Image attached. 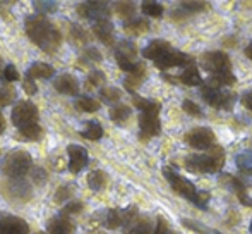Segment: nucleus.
I'll list each match as a JSON object with an SVG mask.
<instances>
[{
    "instance_id": "obj_51",
    "label": "nucleus",
    "mask_w": 252,
    "mask_h": 234,
    "mask_svg": "<svg viewBox=\"0 0 252 234\" xmlns=\"http://www.w3.org/2000/svg\"><path fill=\"white\" fill-rule=\"evenodd\" d=\"M249 231H251V234H252V221H251V226H249Z\"/></svg>"
},
{
    "instance_id": "obj_8",
    "label": "nucleus",
    "mask_w": 252,
    "mask_h": 234,
    "mask_svg": "<svg viewBox=\"0 0 252 234\" xmlns=\"http://www.w3.org/2000/svg\"><path fill=\"white\" fill-rule=\"evenodd\" d=\"M77 14L83 16L84 19L100 23V21H108L110 9L108 3L105 2H83L77 5Z\"/></svg>"
},
{
    "instance_id": "obj_42",
    "label": "nucleus",
    "mask_w": 252,
    "mask_h": 234,
    "mask_svg": "<svg viewBox=\"0 0 252 234\" xmlns=\"http://www.w3.org/2000/svg\"><path fill=\"white\" fill-rule=\"evenodd\" d=\"M155 234H175L172 231L168 224L165 222V219L158 217V222H156V229H155Z\"/></svg>"
},
{
    "instance_id": "obj_43",
    "label": "nucleus",
    "mask_w": 252,
    "mask_h": 234,
    "mask_svg": "<svg viewBox=\"0 0 252 234\" xmlns=\"http://www.w3.org/2000/svg\"><path fill=\"white\" fill-rule=\"evenodd\" d=\"M3 78H5L7 81H17V79H19V73H17L16 66L9 64V66L3 69Z\"/></svg>"
},
{
    "instance_id": "obj_41",
    "label": "nucleus",
    "mask_w": 252,
    "mask_h": 234,
    "mask_svg": "<svg viewBox=\"0 0 252 234\" xmlns=\"http://www.w3.org/2000/svg\"><path fill=\"white\" fill-rule=\"evenodd\" d=\"M103 81H105V74H103L101 71H93V73L90 74V78H88V84H90V86H100Z\"/></svg>"
},
{
    "instance_id": "obj_36",
    "label": "nucleus",
    "mask_w": 252,
    "mask_h": 234,
    "mask_svg": "<svg viewBox=\"0 0 252 234\" xmlns=\"http://www.w3.org/2000/svg\"><path fill=\"white\" fill-rule=\"evenodd\" d=\"M16 100V90L14 88H0V107L10 105Z\"/></svg>"
},
{
    "instance_id": "obj_29",
    "label": "nucleus",
    "mask_w": 252,
    "mask_h": 234,
    "mask_svg": "<svg viewBox=\"0 0 252 234\" xmlns=\"http://www.w3.org/2000/svg\"><path fill=\"white\" fill-rule=\"evenodd\" d=\"M143 78H144V66H139V69H137L136 73L130 74V76L124 81V84H126L127 90L134 93V90H136V88L143 83Z\"/></svg>"
},
{
    "instance_id": "obj_5",
    "label": "nucleus",
    "mask_w": 252,
    "mask_h": 234,
    "mask_svg": "<svg viewBox=\"0 0 252 234\" xmlns=\"http://www.w3.org/2000/svg\"><path fill=\"white\" fill-rule=\"evenodd\" d=\"M201 66L202 69H206L208 73H211V76H218V74H228L232 73L230 67V57L225 52H206L201 55Z\"/></svg>"
},
{
    "instance_id": "obj_20",
    "label": "nucleus",
    "mask_w": 252,
    "mask_h": 234,
    "mask_svg": "<svg viewBox=\"0 0 252 234\" xmlns=\"http://www.w3.org/2000/svg\"><path fill=\"white\" fill-rule=\"evenodd\" d=\"M10 195L19 200H28L31 196V190H30V184L28 183H23V179H14L10 183Z\"/></svg>"
},
{
    "instance_id": "obj_46",
    "label": "nucleus",
    "mask_w": 252,
    "mask_h": 234,
    "mask_svg": "<svg viewBox=\"0 0 252 234\" xmlns=\"http://www.w3.org/2000/svg\"><path fill=\"white\" fill-rule=\"evenodd\" d=\"M33 179H34V183L43 184V183H45V179H47V174H45L43 169H34V176H33Z\"/></svg>"
},
{
    "instance_id": "obj_35",
    "label": "nucleus",
    "mask_w": 252,
    "mask_h": 234,
    "mask_svg": "<svg viewBox=\"0 0 252 234\" xmlns=\"http://www.w3.org/2000/svg\"><path fill=\"white\" fill-rule=\"evenodd\" d=\"M115 7H117L119 16H122L126 21H130V17L134 16V10H136V7H134L132 2H117Z\"/></svg>"
},
{
    "instance_id": "obj_50",
    "label": "nucleus",
    "mask_w": 252,
    "mask_h": 234,
    "mask_svg": "<svg viewBox=\"0 0 252 234\" xmlns=\"http://www.w3.org/2000/svg\"><path fill=\"white\" fill-rule=\"evenodd\" d=\"M246 55H247V57H249V59L252 60V41H251V43L246 47Z\"/></svg>"
},
{
    "instance_id": "obj_44",
    "label": "nucleus",
    "mask_w": 252,
    "mask_h": 234,
    "mask_svg": "<svg viewBox=\"0 0 252 234\" xmlns=\"http://www.w3.org/2000/svg\"><path fill=\"white\" fill-rule=\"evenodd\" d=\"M23 90L26 91L28 95H34L38 91V86H36V83H34V79H31V78H24V81H23Z\"/></svg>"
},
{
    "instance_id": "obj_40",
    "label": "nucleus",
    "mask_w": 252,
    "mask_h": 234,
    "mask_svg": "<svg viewBox=\"0 0 252 234\" xmlns=\"http://www.w3.org/2000/svg\"><path fill=\"white\" fill-rule=\"evenodd\" d=\"M182 109L187 112V114H190V116H202L201 107H199V105L194 104L192 100H184L182 102Z\"/></svg>"
},
{
    "instance_id": "obj_21",
    "label": "nucleus",
    "mask_w": 252,
    "mask_h": 234,
    "mask_svg": "<svg viewBox=\"0 0 252 234\" xmlns=\"http://www.w3.org/2000/svg\"><path fill=\"white\" fill-rule=\"evenodd\" d=\"M179 78L184 84H187V86H197V84L202 83V79L199 76V71H197V67L194 66V64L189 67H186V71H184Z\"/></svg>"
},
{
    "instance_id": "obj_28",
    "label": "nucleus",
    "mask_w": 252,
    "mask_h": 234,
    "mask_svg": "<svg viewBox=\"0 0 252 234\" xmlns=\"http://www.w3.org/2000/svg\"><path fill=\"white\" fill-rule=\"evenodd\" d=\"M132 102L141 112H150V111H159V104L155 100H148V98L137 97V95H132Z\"/></svg>"
},
{
    "instance_id": "obj_19",
    "label": "nucleus",
    "mask_w": 252,
    "mask_h": 234,
    "mask_svg": "<svg viewBox=\"0 0 252 234\" xmlns=\"http://www.w3.org/2000/svg\"><path fill=\"white\" fill-rule=\"evenodd\" d=\"M53 74V67L48 66V64L45 62H34L31 64V67L26 71V76L31 78V79H34V78H40V79H47V78H50Z\"/></svg>"
},
{
    "instance_id": "obj_11",
    "label": "nucleus",
    "mask_w": 252,
    "mask_h": 234,
    "mask_svg": "<svg viewBox=\"0 0 252 234\" xmlns=\"http://www.w3.org/2000/svg\"><path fill=\"white\" fill-rule=\"evenodd\" d=\"M156 67L158 69H168V67H175V66H192L194 64V59L190 55L184 54V52H179L175 48L168 50L165 55H163L159 60H156Z\"/></svg>"
},
{
    "instance_id": "obj_23",
    "label": "nucleus",
    "mask_w": 252,
    "mask_h": 234,
    "mask_svg": "<svg viewBox=\"0 0 252 234\" xmlns=\"http://www.w3.org/2000/svg\"><path fill=\"white\" fill-rule=\"evenodd\" d=\"M151 222L148 219H139V221L132 222L129 228H126L124 234H151Z\"/></svg>"
},
{
    "instance_id": "obj_39",
    "label": "nucleus",
    "mask_w": 252,
    "mask_h": 234,
    "mask_svg": "<svg viewBox=\"0 0 252 234\" xmlns=\"http://www.w3.org/2000/svg\"><path fill=\"white\" fill-rule=\"evenodd\" d=\"M83 210V203L81 201H77V200H72V201H69V203L63 207V210H62V214L60 215H70V214H77V212H81Z\"/></svg>"
},
{
    "instance_id": "obj_25",
    "label": "nucleus",
    "mask_w": 252,
    "mask_h": 234,
    "mask_svg": "<svg viewBox=\"0 0 252 234\" xmlns=\"http://www.w3.org/2000/svg\"><path fill=\"white\" fill-rule=\"evenodd\" d=\"M235 164L239 167V171L246 172V174H252V152L246 150L242 154H239L235 158Z\"/></svg>"
},
{
    "instance_id": "obj_1",
    "label": "nucleus",
    "mask_w": 252,
    "mask_h": 234,
    "mask_svg": "<svg viewBox=\"0 0 252 234\" xmlns=\"http://www.w3.org/2000/svg\"><path fill=\"white\" fill-rule=\"evenodd\" d=\"M26 33L36 47L45 52H55L62 43V35L43 16H30L26 19Z\"/></svg>"
},
{
    "instance_id": "obj_27",
    "label": "nucleus",
    "mask_w": 252,
    "mask_h": 234,
    "mask_svg": "<svg viewBox=\"0 0 252 234\" xmlns=\"http://www.w3.org/2000/svg\"><path fill=\"white\" fill-rule=\"evenodd\" d=\"M148 28L150 26H148V23L144 19H130V21H126V24H124V30L130 35L144 33V31H148Z\"/></svg>"
},
{
    "instance_id": "obj_31",
    "label": "nucleus",
    "mask_w": 252,
    "mask_h": 234,
    "mask_svg": "<svg viewBox=\"0 0 252 234\" xmlns=\"http://www.w3.org/2000/svg\"><path fill=\"white\" fill-rule=\"evenodd\" d=\"M76 107L83 112H96L100 109V104L90 97H81L76 100Z\"/></svg>"
},
{
    "instance_id": "obj_2",
    "label": "nucleus",
    "mask_w": 252,
    "mask_h": 234,
    "mask_svg": "<svg viewBox=\"0 0 252 234\" xmlns=\"http://www.w3.org/2000/svg\"><path fill=\"white\" fill-rule=\"evenodd\" d=\"M163 176H165V179L170 183V186L173 188V191H175V193H179L180 196L187 198L190 203H194L196 207H199V208L208 207V201H209V193H208V191L197 190V188L194 186V184L190 183L187 177L177 174V172L173 171V169H170V167H163Z\"/></svg>"
},
{
    "instance_id": "obj_34",
    "label": "nucleus",
    "mask_w": 252,
    "mask_h": 234,
    "mask_svg": "<svg viewBox=\"0 0 252 234\" xmlns=\"http://www.w3.org/2000/svg\"><path fill=\"white\" fill-rule=\"evenodd\" d=\"M100 98L106 104H117L120 100V90L119 88H103L100 91Z\"/></svg>"
},
{
    "instance_id": "obj_14",
    "label": "nucleus",
    "mask_w": 252,
    "mask_h": 234,
    "mask_svg": "<svg viewBox=\"0 0 252 234\" xmlns=\"http://www.w3.org/2000/svg\"><path fill=\"white\" fill-rule=\"evenodd\" d=\"M220 181H221L228 190H232L244 205L252 207V198L247 196V188L242 184V181L237 179V177H233V176H230V174H223L221 177H220Z\"/></svg>"
},
{
    "instance_id": "obj_17",
    "label": "nucleus",
    "mask_w": 252,
    "mask_h": 234,
    "mask_svg": "<svg viewBox=\"0 0 252 234\" xmlns=\"http://www.w3.org/2000/svg\"><path fill=\"white\" fill-rule=\"evenodd\" d=\"M48 234H72L74 233V224L69 217L65 215H59V217L52 219L47 226Z\"/></svg>"
},
{
    "instance_id": "obj_22",
    "label": "nucleus",
    "mask_w": 252,
    "mask_h": 234,
    "mask_svg": "<svg viewBox=\"0 0 252 234\" xmlns=\"http://www.w3.org/2000/svg\"><path fill=\"white\" fill-rule=\"evenodd\" d=\"M81 136L86 138V140L96 141L103 136V127L98 122H94V120H90V122H86L84 129L81 131Z\"/></svg>"
},
{
    "instance_id": "obj_49",
    "label": "nucleus",
    "mask_w": 252,
    "mask_h": 234,
    "mask_svg": "<svg viewBox=\"0 0 252 234\" xmlns=\"http://www.w3.org/2000/svg\"><path fill=\"white\" fill-rule=\"evenodd\" d=\"M3 131H5V119H3L2 112H0V136L3 134Z\"/></svg>"
},
{
    "instance_id": "obj_37",
    "label": "nucleus",
    "mask_w": 252,
    "mask_h": 234,
    "mask_svg": "<svg viewBox=\"0 0 252 234\" xmlns=\"http://www.w3.org/2000/svg\"><path fill=\"white\" fill-rule=\"evenodd\" d=\"M33 5L36 7L38 12H55L57 10V2H52V0H38Z\"/></svg>"
},
{
    "instance_id": "obj_45",
    "label": "nucleus",
    "mask_w": 252,
    "mask_h": 234,
    "mask_svg": "<svg viewBox=\"0 0 252 234\" xmlns=\"http://www.w3.org/2000/svg\"><path fill=\"white\" fill-rule=\"evenodd\" d=\"M69 196H70V190H65V186H60L59 191H57V195H55V200L57 201H63V200H67Z\"/></svg>"
},
{
    "instance_id": "obj_32",
    "label": "nucleus",
    "mask_w": 252,
    "mask_h": 234,
    "mask_svg": "<svg viewBox=\"0 0 252 234\" xmlns=\"http://www.w3.org/2000/svg\"><path fill=\"white\" fill-rule=\"evenodd\" d=\"M115 59H117V64H119L120 69L126 71V73H129V74L136 73V71L139 69V66H141V64L134 62L132 59L124 57V55H120V54H115Z\"/></svg>"
},
{
    "instance_id": "obj_52",
    "label": "nucleus",
    "mask_w": 252,
    "mask_h": 234,
    "mask_svg": "<svg viewBox=\"0 0 252 234\" xmlns=\"http://www.w3.org/2000/svg\"><path fill=\"white\" fill-rule=\"evenodd\" d=\"M213 234H221V233H220V231H213Z\"/></svg>"
},
{
    "instance_id": "obj_6",
    "label": "nucleus",
    "mask_w": 252,
    "mask_h": 234,
    "mask_svg": "<svg viewBox=\"0 0 252 234\" xmlns=\"http://www.w3.org/2000/svg\"><path fill=\"white\" fill-rule=\"evenodd\" d=\"M12 124L19 129L26 126H31V124H36V119H38V109L33 102L26 100V102H19L16 107L12 109Z\"/></svg>"
},
{
    "instance_id": "obj_38",
    "label": "nucleus",
    "mask_w": 252,
    "mask_h": 234,
    "mask_svg": "<svg viewBox=\"0 0 252 234\" xmlns=\"http://www.w3.org/2000/svg\"><path fill=\"white\" fill-rule=\"evenodd\" d=\"M189 10V12H201V10L208 9L206 2H182L180 3V10Z\"/></svg>"
},
{
    "instance_id": "obj_30",
    "label": "nucleus",
    "mask_w": 252,
    "mask_h": 234,
    "mask_svg": "<svg viewBox=\"0 0 252 234\" xmlns=\"http://www.w3.org/2000/svg\"><path fill=\"white\" fill-rule=\"evenodd\" d=\"M141 9H143V12L146 14V16H151V17H161L163 16V5L158 2H153V0H146V2H143Z\"/></svg>"
},
{
    "instance_id": "obj_13",
    "label": "nucleus",
    "mask_w": 252,
    "mask_h": 234,
    "mask_svg": "<svg viewBox=\"0 0 252 234\" xmlns=\"http://www.w3.org/2000/svg\"><path fill=\"white\" fill-rule=\"evenodd\" d=\"M67 155H69V171L72 174H77L79 171H83L88 164V152L79 145H69L67 147Z\"/></svg>"
},
{
    "instance_id": "obj_7",
    "label": "nucleus",
    "mask_w": 252,
    "mask_h": 234,
    "mask_svg": "<svg viewBox=\"0 0 252 234\" xmlns=\"http://www.w3.org/2000/svg\"><path fill=\"white\" fill-rule=\"evenodd\" d=\"M215 133L209 127H194L192 131L186 134V141L189 147L196 148V150H211L215 147Z\"/></svg>"
},
{
    "instance_id": "obj_24",
    "label": "nucleus",
    "mask_w": 252,
    "mask_h": 234,
    "mask_svg": "<svg viewBox=\"0 0 252 234\" xmlns=\"http://www.w3.org/2000/svg\"><path fill=\"white\" fill-rule=\"evenodd\" d=\"M130 112H132V111H130L129 105L117 104V105H113V107L110 109V117H112V120H115V122H124V120L129 119Z\"/></svg>"
},
{
    "instance_id": "obj_16",
    "label": "nucleus",
    "mask_w": 252,
    "mask_h": 234,
    "mask_svg": "<svg viewBox=\"0 0 252 234\" xmlns=\"http://www.w3.org/2000/svg\"><path fill=\"white\" fill-rule=\"evenodd\" d=\"M53 86L59 93L62 95H76L79 91V83L72 74H60L55 81H53Z\"/></svg>"
},
{
    "instance_id": "obj_48",
    "label": "nucleus",
    "mask_w": 252,
    "mask_h": 234,
    "mask_svg": "<svg viewBox=\"0 0 252 234\" xmlns=\"http://www.w3.org/2000/svg\"><path fill=\"white\" fill-rule=\"evenodd\" d=\"M86 55H88L90 59H94L96 62H100V60H101V55H100V52H98L96 48H88V50H86Z\"/></svg>"
},
{
    "instance_id": "obj_33",
    "label": "nucleus",
    "mask_w": 252,
    "mask_h": 234,
    "mask_svg": "<svg viewBox=\"0 0 252 234\" xmlns=\"http://www.w3.org/2000/svg\"><path fill=\"white\" fill-rule=\"evenodd\" d=\"M21 133V138H24V140H30V141H36L38 138L41 136V127L40 124H31V126H26L23 127V129H19Z\"/></svg>"
},
{
    "instance_id": "obj_18",
    "label": "nucleus",
    "mask_w": 252,
    "mask_h": 234,
    "mask_svg": "<svg viewBox=\"0 0 252 234\" xmlns=\"http://www.w3.org/2000/svg\"><path fill=\"white\" fill-rule=\"evenodd\" d=\"M93 31L98 37V40H101L105 45L113 43V24L110 23V21H100V23H94Z\"/></svg>"
},
{
    "instance_id": "obj_4",
    "label": "nucleus",
    "mask_w": 252,
    "mask_h": 234,
    "mask_svg": "<svg viewBox=\"0 0 252 234\" xmlns=\"http://www.w3.org/2000/svg\"><path fill=\"white\" fill-rule=\"evenodd\" d=\"M31 155L24 150L12 152L5 157L2 164V172L5 176L12 177V179H21L24 174H28V171L31 169Z\"/></svg>"
},
{
    "instance_id": "obj_3",
    "label": "nucleus",
    "mask_w": 252,
    "mask_h": 234,
    "mask_svg": "<svg viewBox=\"0 0 252 234\" xmlns=\"http://www.w3.org/2000/svg\"><path fill=\"white\" fill-rule=\"evenodd\" d=\"M225 165V152L221 147H213L206 154L189 155L186 158V167L190 172H201V174H213L220 172Z\"/></svg>"
},
{
    "instance_id": "obj_26",
    "label": "nucleus",
    "mask_w": 252,
    "mask_h": 234,
    "mask_svg": "<svg viewBox=\"0 0 252 234\" xmlns=\"http://www.w3.org/2000/svg\"><path fill=\"white\" fill-rule=\"evenodd\" d=\"M88 184L93 191H100L106 184V176L103 171H91L88 174Z\"/></svg>"
},
{
    "instance_id": "obj_12",
    "label": "nucleus",
    "mask_w": 252,
    "mask_h": 234,
    "mask_svg": "<svg viewBox=\"0 0 252 234\" xmlns=\"http://www.w3.org/2000/svg\"><path fill=\"white\" fill-rule=\"evenodd\" d=\"M30 226L24 219L0 214V234H28Z\"/></svg>"
},
{
    "instance_id": "obj_53",
    "label": "nucleus",
    "mask_w": 252,
    "mask_h": 234,
    "mask_svg": "<svg viewBox=\"0 0 252 234\" xmlns=\"http://www.w3.org/2000/svg\"><path fill=\"white\" fill-rule=\"evenodd\" d=\"M40 234H43V233H40Z\"/></svg>"
},
{
    "instance_id": "obj_47",
    "label": "nucleus",
    "mask_w": 252,
    "mask_h": 234,
    "mask_svg": "<svg viewBox=\"0 0 252 234\" xmlns=\"http://www.w3.org/2000/svg\"><path fill=\"white\" fill-rule=\"evenodd\" d=\"M240 100H242V105H244V107L249 109V111H252V90H251V91H247V93H244Z\"/></svg>"
},
{
    "instance_id": "obj_9",
    "label": "nucleus",
    "mask_w": 252,
    "mask_h": 234,
    "mask_svg": "<svg viewBox=\"0 0 252 234\" xmlns=\"http://www.w3.org/2000/svg\"><path fill=\"white\" fill-rule=\"evenodd\" d=\"M201 97L206 104H209L215 109H226V111H230V109H232V104H233L232 95L225 93V91H220V88L208 86V84L202 86Z\"/></svg>"
},
{
    "instance_id": "obj_15",
    "label": "nucleus",
    "mask_w": 252,
    "mask_h": 234,
    "mask_svg": "<svg viewBox=\"0 0 252 234\" xmlns=\"http://www.w3.org/2000/svg\"><path fill=\"white\" fill-rule=\"evenodd\" d=\"M168 50H172V45H170L168 41H165V40H153V41H150V43H148L146 47L143 48V55L146 59L153 60V62H156V60L161 59Z\"/></svg>"
},
{
    "instance_id": "obj_10",
    "label": "nucleus",
    "mask_w": 252,
    "mask_h": 234,
    "mask_svg": "<svg viewBox=\"0 0 252 234\" xmlns=\"http://www.w3.org/2000/svg\"><path fill=\"white\" fill-rule=\"evenodd\" d=\"M159 111L141 112L139 116V136L141 140H148L151 136H158L161 133V124H159Z\"/></svg>"
}]
</instances>
